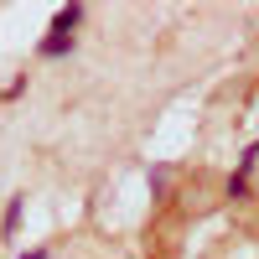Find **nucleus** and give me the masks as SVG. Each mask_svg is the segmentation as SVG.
I'll return each mask as SVG.
<instances>
[{"label":"nucleus","instance_id":"obj_1","mask_svg":"<svg viewBox=\"0 0 259 259\" xmlns=\"http://www.w3.org/2000/svg\"><path fill=\"white\" fill-rule=\"evenodd\" d=\"M78 26H83V6H62V11L52 16L47 36L36 41V57H41V62H52V57H68V52L78 47Z\"/></svg>","mask_w":259,"mask_h":259},{"label":"nucleus","instance_id":"obj_2","mask_svg":"<svg viewBox=\"0 0 259 259\" xmlns=\"http://www.w3.org/2000/svg\"><path fill=\"white\" fill-rule=\"evenodd\" d=\"M145 182H150V197H156V202H171V182H177V171L156 161V166L145 171Z\"/></svg>","mask_w":259,"mask_h":259},{"label":"nucleus","instance_id":"obj_3","mask_svg":"<svg viewBox=\"0 0 259 259\" xmlns=\"http://www.w3.org/2000/svg\"><path fill=\"white\" fill-rule=\"evenodd\" d=\"M21 218H26V197H16L6 202V212H0V239H16V228H21Z\"/></svg>","mask_w":259,"mask_h":259},{"label":"nucleus","instance_id":"obj_4","mask_svg":"<svg viewBox=\"0 0 259 259\" xmlns=\"http://www.w3.org/2000/svg\"><path fill=\"white\" fill-rule=\"evenodd\" d=\"M254 166H259V140H249V145L239 150V166H233L228 177H239V182H249V177H254Z\"/></svg>","mask_w":259,"mask_h":259},{"label":"nucleus","instance_id":"obj_5","mask_svg":"<svg viewBox=\"0 0 259 259\" xmlns=\"http://www.w3.org/2000/svg\"><path fill=\"white\" fill-rule=\"evenodd\" d=\"M21 94H26V73H21V78H11L6 89H0V99H21Z\"/></svg>","mask_w":259,"mask_h":259},{"label":"nucleus","instance_id":"obj_6","mask_svg":"<svg viewBox=\"0 0 259 259\" xmlns=\"http://www.w3.org/2000/svg\"><path fill=\"white\" fill-rule=\"evenodd\" d=\"M21 259H47V249H26V254H21Z\"/></svg>","mask_w":259,"mask_h":259}]
</instances>
